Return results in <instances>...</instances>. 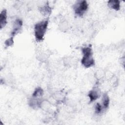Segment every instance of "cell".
<instances>
[{
  "label": "cell",
  "instance_id": "cell-1",
  "mask_svg": "<svg viewBox=\"0 0 125 125\" xmlns=\"http://www.w3.org/2000/svg\"><path fill=\"white\" fill-rule=\"evenodd\" d=\"M83 56L81 60L82 64L85 68H89L95 64V61L93 57V52L90 46L83 47L82 49Z\"/></svg>",
  "mask_w": 125,
  "mask_h": 125
},
{
  "label": "cell",
  "instance_id": "cell-2",
  "mask_svg": "<svg viewBox=\"0 0 125 125\" xmlns=\"http://www.w3.org/2000/svg\"><path fill=\"white\" fill-rule=\"evenodd\" d=\"M48 25V19L42 20L35 24L34 26V36L37 42H40L43 40Z\"/></svg>",
  "mask_w": 125,
  "mask_h": 125
},
{
  "label": "cell",
  "instance_id": "cell-3",
  "mask_svg": "<svg viewBox=\"0 0 125 125\" xmlns=\"http://www.w3.org/2000/svg\"><path fill=\"white\" fill-rule=\"evenodd\" d=\"M88 3L86 0L77 1L73 5V9L75 15L79 17L83 16L87 10Z\"/></svg>",
  "mask_w": 125,
  "mask_h": 125
},
{
  "label": "cell",
  "instance_id": "cell-4",
  "mask_svg": "<svg viewBox=\"0 0 125 125\" xmlns=\"http://www.w3.org/2000/svg\"><path fill=\"white\" fill-rule=\"evenodd\" d=\"M23 25L22 21L20 19H17L13 24V29L11 33L12 37H14L15 36L17 35L21 30Z\"/></svg>",
  "mask_w": 125,
  "mask_h": 125
},
{
  "label": "cell",
  "instance_id": "cell-5",
  "mask_svg": "<svg viewBox=\"0 0 125 125\" xmlns=\"http://www.w3.org/2000/svg\"><path fill=\"white\" fill-rule=\"evenodd\" d=\"M100 96V90L97 87H94L91 89L88 94V96L90 99V102H92L96 100Z\"/></svg>",
  "mask_w": 125,
  "mask_h": 125
},
{
  "label": "cell",
  "instance_id": "cell-6",
  "mask_svg": "<svg viewBox=\"0 0 125 125\" xmlns=\"http://www.w3.org/2000/svg\"><path fill=\"white\" fill-rule=\"evenodd\" d=\"M7 11L3 9L0 14V27L1 29L7 24Z\"/></svg>",
  "mask_w": 125,
  "mask_h": 125
},
{
  "label": "cell",
  "instance_id": "cell-7",
  "mask_svg": "<svg viewBox=\"0 0 125 125\" xmlns=\"http://www.w3.org/2000/svg\"><path fill=\"white\" fill-rule=\"evenodd\" d=\"M39 10L42 14L45 16L49 15L51 13V8L49 5L48 2L46 3L43 6L40 7L39 8Z\"/></svg>",
  "mask_w": 125,
  "mask_h": 125
},
{
  "label": "cell",
  "instance_id": "cell-8",
  "mask_svg": "<svg viewBox=\"0 0 125 125\" xmlns=\"http://www.w3.org/2000/svg\"><path fill=\"white\" fill-rule=\"evenodd\" d=\"M108 6L116 11H118L120 9V1L118 0H110L108 1Z\"/></svg>",
  "mask_w": 125,
  "mask_h": 125
},
{
  "label": "cell",
  "instance_id": "cell-9",
  "mask_svg": "<svg viewBox=\"0 0 125 125\" xmlns=\"http://www.w3.org/2000/svg\"><path fill=\"white\" fill-rule=\"evenodd\" d=\"M109 104V98L106 93H104L103 96V109H106L108 108Z\"/></svg>",
  "mask_w": 125,
  "mask_h": 125
},
{
  "label": "cell",
  "instance_id": "cell-10",
  "mask_svg": "<svg viewBox=\"0 0 125 125\" xmlns=\"http://www.w3.org/2000/svg\"><path fill=\"white\" fill-rule=\"evenodd\" d=\"M43 94V90L40 87L36 88L32 94V97L38 98L42 97Z\"/></svg>",
  "mask_w": 125,
  "mask_h": 125
},
{
  "label": "cell",
  "instance_id": "cell-11",
  "mask_svg": "<svg viewBox=\"0 0 125 125\" xmlns=\"http://www.w3.org/2000/svg\"><path fill=\"white\" fill-rule=\"evenodd\" d=\"M95 113L96 114L101 113L103 110V107L102 105L100 103H97L95 105Z\"/></svg>",
  "mask_w": 125,
  "mask_h": 125
},
{
  "label": "cell",
  "instance_id": "cell-12",
  "mask_svg": "<svg viewBox=\"0 0 125 125\" xmlns=\"http://www.w3.org/2000/svg\"><path fill=\"white\" fill-rule=\"evenodd\" d=\"M14 43L13 37H11L9 39H7L4 42V44L6 47H9L12 46Z\"/></svg>",
  "mask_w": 125,
  "mask_h": 125
}]
</instances>
